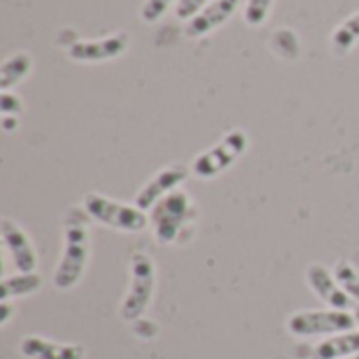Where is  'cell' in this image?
I'll return each mask as SVG.
<instances>
[{
  "label": "cell",
  "mask_w": 359,
  "mask_h": 359,
  "mask_svg": "<svg viewBox=\"0 0 359 359\" xmlns=\"http://www.w3.org/2000/svg\"><path fill=\"white\" fill-rule=\"evenodd\" d=\"M88 212L84 206H72L63 219V255L55 271V286L59 290L74 288L88 263L90 255V229H88Z\"/></svg>",
  "instance_id": "6da1fadb"
},
{
  "label": "cell",
  "mask_w": 359,
  "mask_h": 359,
  "mask_svg": "<svg viewBox=\"0 0 359 359\" xmlns=\"http://www.w3.org/2000/svg\"><path fill=\"white\" fill-rule=\"evenodd\" d=\"M198 208L187 191H172L149 210V225L160 244H175L183 229L194 223Z\"/></svg>",
  "instance_id": "7a4b0ae2"
},
{
  "label": "cell",
  "mask_w": 359,
  "mask_h": 359,
  "mask_svg": "<svg viewBox=\"0 0 359 359\" xmlns=\"http://www.w3.org/2000/svg\"><path fill=\"white\" fill-rule=\"evenodd\" d=\"M82 206L90 219L118 231L139 233L149 225V217L145 215V210H141L139 206L116 202L99 191H88L82 200Z\"/></svg>",
  "instance_id": "3957f363"
},
{
  "label": "cell",
  "mask_w": 359,
  "mask_h": 359,
  "mask_svg": "<svg viewBox=\"0 0 359 359\" xmlns=\"http://www.w3.org/2000/svg\"><path fill=\"white\" fill-rule=\"evenodd\" d=\"M156 288V265L145 252H135L130 257V286L122 301L120 316L126 322H137L147 311Z\"/></svg>",
  "instance_id": "277c9868"
},
{
  "label": "cell",
  "mask_w": 359,
  "mask_h": 359,
  "mask_svg": "<svg viewBox=\"0 0 359 359\" xmlns=\"http://www.w3.org/2000/svg\"><path fill=\"white\" fill-rule=\"evenodd\" d=\"M246 147H248L246 133L242 128L229 130L217 145H212L210 149H206L194 160L191 170L200 179H212L219 172H225L246 151Z\"/></svg>",
  "instance_id": "5b68a950"
},
{
  "label": "cell",
  "mask_w": 359,
  "mask_h": 359,
  "mask_svg": "<svg viewBox=\"0 0 359 359\" xmlns=\"http://www.w3.org/2000/svg\"><path fill=\"white\" fill-rule=\"evenodd\" d=\"M355 318L347 311H299L288 320V330L294 337H322V334H343L355 328Z\"/></svg>",
  "instance_id": "8992f818"
},
{
  "label": "cell",
  "mask_w": 359,
  "mask_h": 359,
  "mask_svg": "<svg viewBox=\"0 0 359 359\" xmlns=\"http://www.w3.org/2000/svg\"><path fill=\"white\" fill-rule=\"evenodd\" d=\"M126 48H128V34L118 32L97 40H76L74 44L67 46V57L80 63H97V61L116 59L124 55Z\"/></svg>",
  "instance_id": "52a82bcc"
},
{
  "label": "cell",
  "mask_w": 359,
  "mask_h": 359,
  "mask_svg": "<svg viewBox=\"0 0 359 359\" xmlns=\"http://www.w3.org/2000/svg\"><path fill=\"white\" fill-rule=\"evenodd\" d=\"M187 177H189V168L183 166V164H170V166L162 168L154 179H149L141 187V191L135 198V206H139L141 210H151L162 198L177 191V187Z\"/></svg>",
  "instance_id": "ba28073f"
},
{
  "label": "cell",
  "mask_w": 359,
  "mask_h": 359,
  "mask_svg": "<svg viewBox=\"0 0 359 359\" xmlns=\"http://www.w3.org/2000/svg\"><path fill=\"white\" fill-rule=\"evenodd\" d=\"M307 284H309V288H311L326 305H330L332 309L349 311V309L355 307V305H353V299H351V297L347 294V290L339 284L337 276H332V273L328 271V267H324V265H318V263L309 265V269H307Z\"/></svg>",
  "instance_id": "9c48e42d"
},
{
  "label": "cell",
  "mask_w": 359,
  "mask_h": 359,
  "mask_svg": "<svg viewBox=\"0 0 359 359\" xmlns=\"http://www.w3.org/2000/svg\"><path fill=\"white\" fill-rule=\"evenodd\" d=\"M0 233H2V242L15 263V267L21 273H32L36 271L38 265V257L36 250L27 238V233L21 229V225H17L13 219H2L0 223Z\"/></svg>",
  "instance_id": "30bf717a"
},
{
  "label": "cell",
  "mask_w": 359,
  "mask_h": 359,
  "mask_svg": "<svg viewBox=\"0 0 359 359\" xmlns=\"http://www.w3.org/2000/svg\"><path fill=\"white\" fill-rule=\"evenodd\" d=\"M240 0H208L206 6L187 21L185 25V36L187 38H202L206 34H210L212 29H217L219 25H223L238 6Z\"/></svg>",
  "instance_id": "8fae6325"
},
{
  "label": "cell",
  "mask_w": 359,
  "mask_h": 359,
  "mask_svg": "<svg viewBox=\"0 0 359 359\" xmlns=\"http://www.w3.org/2000/svg\"><path fill=\"white\" fill-rule=\"evenodd\" d=\"M21 355L27 359H82L84 349L80 345H61L42 337H25L19 345Z\"/></svg>",
  "instance_id": "7c38bea8"
},
{
  "label": "cell",
  "mask_w": 359,
  "mask_h": 359,
  "mask_svg": "<svg viewBox=\"0 0 359 359\" xmlns=\"http://www.w3.org/2000/svg\"><path fill=\"white\" fill-rule=\"evenodd\" d=\"M359 353V332H343L334 334L328 341L316 347L313 359H343Z\"/></svg>",
  "instance_id": "4fadbf2b"
},
{
  "label": "cell",
  "mask_w": 359,
  "mask_h": 359,
  "mask_svg": "<svg viewBox=\"0 0 359 359\" xmlns=\"http://www.w3.org/2000/svg\"><path fill=\"white\" fill-rule=\"evenodd\" d=\"M42 286V278L40 273L32 271V273H17L11 278H4L0 284V292H2V301H11L17 297H25L32 292H38Z\"/></svg>",
  "instance_id": "5bb4252c"
},
{
  "label": "cell",
  "mask_w": 359,
  "mask_h": 359,
  "mask_svg": "<svg viewBox=\"0 0 359 359\" xmlns=\"http://www.w3.org/2000/svg\"><path fill=\"white\" fill-rule=\"evenodd\" d=\"M32 65H34V61H32V57L27 53L11 55L0 67V88H2V93L8 90L11 86H15L17 82H21L29 74Z\"/></svg>",
  "instance_id": "9a60e30c"
},
{
  "label": "cell",
  "mask_w": 359,
  "mask_h": 359,
  "mask_svg": "<svg viewBox=\"0 0 359 359\" xmlns=\"http://www.w3.org/2000/svg\"><path fill=\"white\" fill-rule=\"evenodd\" d=\"M359 42V11L355 15L347 17L334 32H332V38H330V46H332V53L339 55V57H345L355 44Z\"/></svg>",
  "instance_id": "2e32d148"
},
{
  "label": "cell",
  "mask_w": 359,
  "mask_h": 359,
  "mask_svg": "<svg viewBox=\"0 0 359 359\" xmlns=\"http://www.w3.org/2000/svg\"><path fill=\"white\" fill-rule=\"evenodd\" d=\"M334 276L339 280V284L347 290V294L351 299H355L359 303V271L347 261H339L337 263V269H334Z\"/></svg>",
  "instance_id": "e0dca14e"
},
{
  "label": "cell",
  "mask_w": 359,
  "mask_h": 359,
  "mask_svg": "<svg viewBox=\"0 0 359 359\" xmlns=\"http://www.w3.org/2000/svg\"><path fill=\"white\" fill-rule=\"evenodd\" d=\"M273 0H248L244 8V21L252 27H259L265 23L269 11H271Z\"/></svg>",
  "instance_id": "ac0fdd59"
},
{
  "label": "cell",
  "mask_w": 359,
  "mask_h": 359,
  "mask_svg": "<svg viewBox=\"0 0 359 359\" xmlns=\"http://www.w3.org/2000/svg\"><path fill=\"white\" fill-rule=\"evenodd\" d=\"M175 0H145L143 8H141V19L145 23H156L172 4Z\"/></svg>",
  "instance_id": "d6986e66"
},
{
  "label": "cell",
  "mask_w": 359,
  "mask_h": 359,
  "mask_svg": "<svg viewBox=\"0 0 359 359\" xmlns=\"http://www.w3.org/2000/svg\"><path fill=\"white\" fill-rule=\"evenodd\" d=\"M0 111H2V118H19L23 111V103L17 95L4 90L0 95Z\"/></svg>",
  "instance_id": "ffe728a7"
},
{
  "label": "cell",
  "mask_w": 359,
  "mask_h": 359,
  "mask_svg": "<svg viewBox=\"0 0 359 359\" xmlns=\"http://www.w3.org/2000/svg\"><path fill=\"white\" fill-rule=\"evenodd\" d=\"M206 2L208 0H179L175 13H177L179 19H187L189 21V19H194L206 6Z\"/></svg>",
  "instance_id": "44dd1931"
},
{
  "label": "cell",
  "mask_w": 359,
  "mask_h": 359,
  "mask_svg": "<svg viewBox=\"0 0 359 359\" xmlns=\"http://www.w3.org/2000/svg\"><path fill=\"white\" fill-rule=\"evenodd\" d=\"M0 324L4 326L6 322H8V318H11V307H8V301H2V305H0Z\"/></svg>",
  "instance_id": "7402d4cb"
},
{
  "label": "cell",
  "mask_w": 359,
  "mask_h": 359,
  "mask_svg": "<svg viewBox=\"0 0 359 359\" xmlns=\"http://www.w3.org/2000/svg\"><path fill=\"white\" fill-rule=\"evenodd\" d=\"M353 318H355V322H358V326H359V305L353 307Z\"/></svg>",
  "instance_id": "603a6c76"
},
{
  "label": "cell",
  "mask_w": 359,
  "mask_h": 359,
  "mask_svg": "<svg viewBox=\"0 0 359 359\" xmlns=\"http://www.w3.org/2000/svg\"><path fill=\"white\" fill-rule=\"evenodd\" d=\"M343 359H359V353L358 355H351V358H343Z\"/></svg>",
  "instance_id": "cb8c5ba5"
}]
</instances>
